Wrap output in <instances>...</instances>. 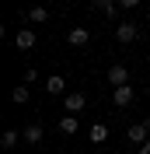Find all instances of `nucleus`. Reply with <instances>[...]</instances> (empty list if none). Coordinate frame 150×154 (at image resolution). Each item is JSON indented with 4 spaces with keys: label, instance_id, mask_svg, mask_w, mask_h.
Masks as SVG:
<instances>
[{
    "label": "nucleus",
    "instance_id": "a211bd4d",
    "mask_svg": "<svg viewBox=\"0 0 150 154\" xmlns=\"http://www.w3.org/2000/svg\"><path fill=\"white\" fill-rule=\"evenodd\" d=\"M136 154H150V140H147V144H143V147H140Z\"/></svg>",
    "mask_w": 150,
    "mask_h": 154
},
{
    "label": "nucleus",
    "instance_id": "f03ea898",
    "mask_svg": "<svg viewBox=\"0 0 150 154\" xmlns=\"http://www.w3.org/2000/svg\"><path fill=\"white\" fill-rule=\"evenodd\" d=\"M136 35H140V28H136L133 21H122L119 28H115V38H119L122 46H129V42H136Z\"/></svg>",
    "mask_w": 150,
    "mask_h": 154
},
{
    "label": "nucleus",
    "instance_id": "9b49d317",
    "mask_svg": "<svg viewBox=\"0 0 150 154\" xmlns=\"http://www.w3.org/2000/svg\"><path fill=\"white\" fill-rule=\"evenodd\" d=\"M91 140L94 144H105V140H108V123H94L91 126Z\"/></svg>",
    "mask_w": 150,
    "mask_h": 154
},
{
    "label": "nucleus",
    "instance_id": "2eb2a0df",
    "mask_svg": "<svg viewBox=\"0 0 150 154\" xmlns=\"http://www.w3.org/2000/svg\"><path fill=\"white\" fill-rule=\"evenodd\" d=\"M0 147H18V130H4V137H0Z\"/></svg>",
    "mask_w": 150,
    "mask_h": 154
},
{
    "label": "nucleus",
    "instance_id": "39448f33",
    "mask_svg": "<svg viewBox=\"0 0 150 154\" xmlns=\"http://www.w3.org/2000/svg\"><path fill=\"white\" fill-rule=\"evenodd\" d=\"M63 105H66V112H70V116H77L80 109L87 105V98H84V95H66V98H63Z\"/></svg>",
    "mask_w": 150,
    "mask_h": 154
},
{
    "label": "nucleus",
    "instance_id": "9d476101",
    "mask_svg": "<svg viewBox=\"0 0 150 154\" xmlns=\"http://www.w3.org/2000/svg\"><path fill=\"white\" fill-rule=\"evenodd\" d=\"M59 133H63V137H74V133H77V116L66 112L63 119H59Z\"/></svg>",
    "mask_w": 150,
    "mask_h": 154
},
{
    "label": "nucleus",
    "instance_id": "7ed1b4c3",
    "mask_svg": "<svg viewBox=\"0 0 150 154\" xmlns=\"http://www.w3.org/2000/svg\"><path fill=\"white\" fill-rule=\"evenodd\" d=\"M108 84H112V88H122V84H129V67H122V63L108 67Z\"/></svg>",
    "mask_w": 150,
    "mask_h": 154
},
{
    "label": "nucleus",
    "instance_id": "dca6fc26",
    "mask_svg": "<svg viewBox=\"0 0 150 154\" xmlns=\"http://www.w3.org/2000/svg\"><path fill=\"white\" fill-rule=\"evenodd\" d=\"M32 81H38V70H35V67L25 70V84H32Z\"/></svg>",
    "mask_w": 150,
    "mask_h": 154
},
{
    "label": "nucleus",
    "instance_id": "423d86ee",
    "mask_svg": "<svg viewBox=\"0 0 150 154\" xmlns=\"http://www.w3.org/2000/svg\"><path fill=\"white\" fill-rule=\"evenodd\" d=\"M14 46H18V49H32V46H35V32H32V28H21L18 35H14Z\"/></svg>",
    "mask_w": 150,
    "mask_h": 154
},
{
    "label": "nucleus",
    "instance_id": "f8f14e48",
    "mask_svg": "<svg viewBox=\"0 0 150 154\" xmlns=\"http://www.w3.org/2000/svg\"><path fill=\"white\" fill-rule=\"evenodd\" d=\"M28 84H18V88H14V91H10V102H14V105H25V102H28Z\"/></svg>",
    "mask_w": 150,
    "mask_h": 154
},
{
    "label": "nucleus",
    "instance_id": "0eeeda50",
    "mask_svg": "<svg viewBox=\"0 0 150 154\" xmlns=\"http://www.w3.org/2000/svg\"><path fill=\"white\" fill-rule=\"evenodd\" d=\"M66 42H70L74 49H80V46H87V42H91V35H87V28H74L70 35H66Z\"/></svg>",
    "mask_w": 150,
    "mask_h": 154
},
{
    "label": "nucleus",
    "instance_id": "4468645a",
    "mask_svg": "<svg viewBox=\"0 0 150 154\" xmlns=\"http://www.w3.org/2000/svg\"><path fill=\"white\" fill-rule=\"evenodd\" d=\"M63 88H66L63 77H49V81H46V91H49V95H63Z\"/></svg>",
    "mask_w": 150,
    "mask_h": 154
},
{
    "label": "nucleus",
    "instance_id": "ddd939ff",
    "mask_svg": "<svg viewBox=\"0 0 150 154\" xmlns=\"http://www.w3.org/2000/svg\"><path fill=\"white\" fill-rule=\"evenodd\" d=\"M28 18L35 21V25H42V21H49V11L42 7V4H35V7H28Z\"/></svg>",
    "mask_w": 150,
    "mask_h": 154
},
{
    "label": "nucleus",
    "instance_id": "1a4fd4ad",
    "mask_svg": "<svg viewBox=\"0 0 150 154\" xmlns=\"http://www.w3.org/2000/svg\"><path fill=\"white\" fill-rule=\"evenodd\" d=\"M42 133H46V130H42V123H28V126H25V144H38V140H42Z\"/></svg>",
    "mask_w": 150,
    "mask_h": 154
},
{
    "label": "nucleus",
    "instance_id": "6e6552de",
    "mask_svg": "<svg viewBox=\"0 0 150 154\" xmlns=\"http://www.w3.org/2000/svg\"><path fill=\"white\" fill-rule=\"evenodd\" d=\"M94 7H98L101 18H115V14H119V4H115V0H94Z\"/></svg>",
    "mask_w": 150,
    "mask_h": 154
},
{
    "label": "nucleus",
    "instance_id": "f257e3e1",
    "mask_svg": "<svg viewBox=\"0 0 150 154\" xmlns=\"http://www.w3.org/2000/svg\"><path fill=\"white\" fill-rule=\"evenodd\" d=\"M126 137H129L133 147H143V144L150 140V123H133L129 130H126Z\"/></svg>",
    "mask_w": 150,
    "mask_h": 154
},
{
    "label": "nucleus",
    "instance_id": "f3484780",
    "mask_svg": "<svg viewBox=\"0 0 150 154\" xmlns=\"http://www.w3.org/2000/svg\"><path fill=\"white\" fill-rule=\"evenodd\" d=\"M136 4H140V0H119V7H122V11H133Z\"/></svg>",
    "mask_w": 150,
    "mask_h": 154
},
{
    "label": "nucleus",
    "instance_id": "20e7f679",
    "mask_svg": "<svg viewBox=\"0 0 150 154\" xmlns=\"http://www.w3.org/2000/svg\"><path fill=\"white\" fill-rule=\"evenodd\" d=\"M133 98H136V95H133V84H122V88H115V91H112V102H115L119 109H126Z\"/></svg>",
    "mask_w": 150,
    "mask_h": 154
}]
</instances>
